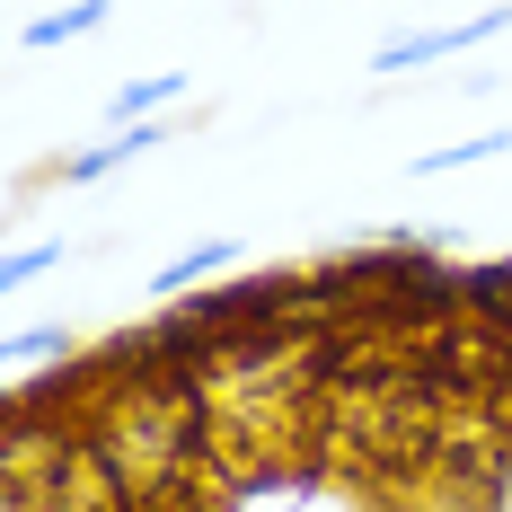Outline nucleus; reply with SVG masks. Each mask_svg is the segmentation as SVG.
<instances>
[{
  "mask_svg": "<svg viewBox=\"0 0 512 512\" xmlns=\"http://www.w3.org/2000/svg\"><path fill=\"white\" fill-rule=\"evenodd\" d=\"M106 18H115V0H71V9H53V18H27V27H18V45H27V53L80 45V36H98Z\"/></svg>",
  "mask_w": 512,
  "mask_h": 512,
  "instance_id": "nucleus-4",
  "label": "nucleus"
},
{
  "mask_svg": "<svg viewBox=\"0 0 512 512\" xmlns=\"http://www.w3.org/2000/svg\"><path fill=\"white\" fill-rule=\"evenodd\" d=\"M512 124H495L486 142H442V151H415V177H451V168H477V159H504Z\"/></svg>",
  "mask_w": 512,
  "mask_h": 512,
  "instance_id": "nucleus-7",
  "label": "nucleus"
},
{
  "mask_svg": "<svg viewBox=\"0 0 512 512\" xmlns=\"http://www.w3.org/2000/svg\"><path fill=\"white\" fill-rule=\"evenodd\" d=\"M504 27H512V0H495V9H477V18H460V27H415V36L371 45V71H424V62H451V53L486 45V36H504Z\"/></svg>",
  "mask_w": 512,
  "mask_h": 512,
  "instance_id": "nucleus-1",
  "label": "nucleus"
},
{
  "mask_svg": "<svg viewBox=\"0 0 512 512\" xmlns=\"http://www.w3.org/2000/svg\"><path fill=\"white\" fill-rule=\"evenodd\" d=\"M62 256H71V239H27V248H9V256H0V292H18V283L53 274Z\"/></svg>",
  "mask_w": 512,
  "mask_h": 512,
  "instance_id": "nucleus-8",
  "label": "nucleus"
},
{
  "mask_svg": "<svg viewBox=\"0 0 512 512\" xmlns=\"http://www.w3.org/2000/svg\"><path fill=\"white\" fill-rule=\"evenodd\" d=\"M0 354H9V371L27 380V371H45V362H71L80 345H71V327H9Z\"/></svg>",
  "mask_w": 512,
  "mask_h": 512,
  "instance_id": "nucleus-6",
  "label": "nucleus"
},
{
  "mask_svg": "<svg viewBox=\"0 0 512 512\" xmlns=\"http://www.w3.org/2000/svg\"><path fill=\"white\" fill-rule=\"evenodd\" d=\"M221 265H239V239H195V248H177L151 274V301H195L204 274H221Z\"/></svg>",
  "mask_w": 512,
  "mask_h": 512,
  "instance_id": "nucleus-3",
  "label": "nucleus"
},
{
  "mask_svg": "<svg viewBox=\"0 0 512 512\" xmlns=\"http://www.w3.org/2000/svg\"><path fill=\"white\" fill-rule=\"evenodd\" d=\"M186 98V71H142V80H124L115 98H106V124H151L168 106Z\"/></svg>",
  "mask_w": 512,
  "mask_h": 512,
  "instance_id": "nucleus-5",
  "label": "nucleus"
},
{
  "mask_svg": "<svg viewBox=\"0 0 512 512\" xmlns=\"http://www.w3.org/2000/svg\"><path fill=\"white\" fill-rule=\"evenodd\" d=\"M159 142H168V124H106V142H89V151H71L62 159V168H53V177H62V186H98V177H115V168H124V159H142V151H159Z\"/></svg>",
  "mask_w": 512,
  "mask_h": 512,
  "instance_id": "nucleus-2",
  "label": "nucleus"
}]
</instances>
